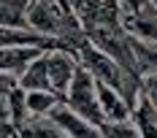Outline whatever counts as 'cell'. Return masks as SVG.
I'll return each instance as SVG.
<instances>
[{
    "label": "cell",
    "instance_id": "obj_1",
    "mask_svg": "<svg viewBox=\"0 0 157 138\" xmlns=\"http://www.w3.org/2000/svg\"><path fill=\"white\" fill-rule=\"evenodd\" d=\"M63 103L71 111H76L78 117H84L87 122L92 125H100L106 122V117H103V111H100V103H98V84H95V79L78 65L76 76H73V81H71V87H68V92H65Z\"/></svg>",
    "mask_w": 157,
    "mask_h": 138
},
{
    "label": "cell",
    "instance_id": "obj_2",
    "mask_svg": "<svg viewBox=\"0 0 157 138\" xmlns=\"http://www.w3.org/2000/svg\"><path fill=\"white\" fill-rule=\"evenodd\" d=\"M46 68H49V90L57 98H65V92L71 87V81L78 71V60L73 49L54 46L46 52Z\"/></svg>",
    "mask_w": 157,
    "mask_h": 138
},
{
    "label": "cell",
    "instance_id": "obj_3",
    "mask_svg": "<svg viewBox=\"0 0 157 138\" xmlns=\"http://www.w3.org/2000/svg\"><path fill=\"white\" fill-rule=\"evenodd\" d=\"M122 27L127 35L146 41V44H157V8L146 0L136 8H122Z\"/></svg>",
    "mask_w": 157,
    "mask_h": 138
},
{
    "label": "cell",
    "instance_id": "obj_4",
    "mask_svg": "<svg viewBox=\"0 0 157 138\" xmlns=\"http://www.w3.org/2000/svg\"><path fill=\"white\" fill-rule=\"evenodd\" d=\"M46 49L54 46H41V44H11V46H0V73L16 76L30 65L35 57H41Z\"/></svg>",
    "mask_w": 157,
    "mask_h": 138
},
{
    "label": "cell",
    "instance_id": "obj_5",
    "mask_svg": "<svg viewBox=\"0 0 157 138\" xmlns=\"http://www.w3.org/2000/svg\"><path fill=\"white\" fill-rule=\"evenodd\" d=\"M49 119L57 125L68 138H103L100 127L92 122H87L84 117H78L76 111L65 106V103H57V106L49 111Z\"/></svg>",
    "mask_w": 157,
    "mask_h": 138
},
{
    "label": "cell",
    "instance_id": "obj_6",
    "mask_svg": "<svg viewBox=\"0 0 157 138\" xmlns=\"http://www.w3.org/2000/svg\"><path fill=\"white\" fill-rule=\"evenodd\" d=\"M95 84H98V103H100L106 122H127L133 117V106L127 103V98L103 81H95Z\"/></svg>",
    "mask_w": 157,
    "mask_h": 138
},
{
    "label": "cell",
    "instance_id": "obj_7",
    "mask_svg": "<svg viewBox=\"0 0 157 138\" xmlns=\"http://www.w3.org/2000/svg\"><path fill=\"white\" fill-rule=\"evenodd\" d=\"M49 52V49H46ZM46 52L41 54V57H35V60L19 73L16 79V84L22 87L25 92H33V90H49V68H46Z\"/></svg>",
    "mask_w": 157,
    "mask_h": 138
},
{
    "label": "cell",
    "instance_id": "obj_8",
    "mask_svg": "<svg viewBox=\"0 0 157 138\" xmlns=\"http://www.w3.org/2000/svg\"><path fill=\"white\" fill-rule=\"evenodd\" d=\"M130 122L136 125V130L141 133V138H157V108L138 95V100L133 103V117Z\"/></svg>",
    "mask_w": 157,
    "mask_h": 138
},
{
    "label": "cell",
    "instance_id": "obj_9",
    "mask_svg": "<svg viewBox=\"0 0 157 138\" xmlns=\"http://www.w3.org/2000/svg\"><path fill=\"white\" fill-rule=\"evenodd\" d=\"M130 52H133V62H136V73L138 76H149L157 73V44H146L130 35Z\"/></svg>",
    "mask_w": 157,
    "mask_h": 138
},
{
    "label": "cell",
    "instance_id": "obj_10",
    "mask_svg": "<svg viewBox=\"0 0 157 138\" xmlns=\"http://www.w3.org/2000/svg\"><path fill=\"white\" fill-rule=\"evenodd\" d=\"M16 138H68L49 117H30L16 127Z\"/></svg>",
    "mask_w": 157,
    "mask_h": 138
},
{
    "label": "cell",
    "instance_id": "obj_11",
    "mask_svg": "<svg viewBox=\"0 0 157 138\" xmlns=\"http://www.w3.org/2000/svg\"><path fill=\"white\" fill-rule=\"evenodd\" d=\"M63 103V98H57L52 90H33L25 92V106H27V114L30 117H49V111Z\"/></svg>",
    "mask_w": 157,
    "mask_h": 138
},
{
    "label": "cell",
    "instance_id": "obj_12",
    "mask_svg": "<svg viewBox=\"0 0 157 138\" xmlns=\"http://www.w3.org/2000/svg\"><path fill=\"white\" fill-rule=\"evenodd\" d=\"M27 3H30V0H0V27L27 30V27H25Z\"/></svg>",
    "mask_w": 157,
    "mask_h": 138
},
{
    "label": "cell",
    "instance_id": "obj_13",
    "mask_svg": "<svg viewBox=\"0 0 157 138\" xmlns=\"http://www.w3.org/2000/svg\"><path fill=\"white\" fill-rule=\"evenodd\" d=\"M25 119H30L27 106H25V90L16 84L14 92H11V98H8V122L14 125V130H16V127L25 122Z\"/></svg>",
    "mask_w": 157,
    "mask_h": 138
},
{
    "label": "cell",
    "instance_id": "obj_14",
    "mask_svg": "<svg viewBox=\"0 0 157 138\" xmlns=\"http://www.w3.org/2000/svg\"><path fill=\"white\" fill-rule=\"evenodd\" d=\"M103 138H141V133L136 130V125L130 122H103L100 125Z\"/></svg>",
    "mask_w": 157,
    "mask_h": 138
},
{
    "label": "cell",
    "instance_id": "obj_15",
    "mask_svg": "<svg viewBox=\"0 0 157 138\" xmlns=\"http://www.w3.org/2000/svg\"><path fill=\"white\" fill-rule=\"evenodd\" d=\"M138 95L146 98V100L157 108V73H149V76L141 79V92H138Z\"/></svg>",
    "mask_w": 157,
    "mask_h": 138
},
{
    "label": "cell",
    "instance_id": "obj_16",
    "mask_svg": "<svg viewBox=\"0 0 157 138\" xmlns=\"http://www.w3.org/2000/svg\"><path fill=\"white\" fill-rule=\"evenodd\" d=\"M0 138H16L14 125H8V122H3V125H0Z\"/></svg>",
    "mask_w": 157,
    "mask_h": 138
},
{
    "label": "cell",
    "instance_id": "obj_17",
    "mask_svg": "<svg viewBox=\"0 0 157 138\" xmlns=\"http://www.w3.org/2000/svg\"><path fill=\"white\" fill-rule=\"evenodd\" d=\"M119 3H122V8H136V6H141L146 0H119Z\"/></svg>",
    "mask_w": 157,
    "mask_h": 138
},
{
    "label": "cell",
    "instance_id": "obj_18",
    "mask_svg": "<svg viewBox=\"0 0 157 138\" xmlns=\"http://www.w3.org/2000/svg\"><path fill=\"white\" fill-rule=\"evenodd\" d=\"M149 3H152V6H155V8H157V0H149Z\"/></svg>",
    "mask_w": 157,
    "mask_h": 138
}]
</instances>
